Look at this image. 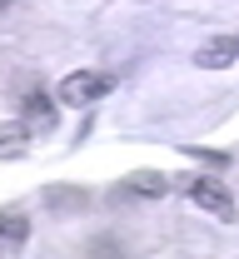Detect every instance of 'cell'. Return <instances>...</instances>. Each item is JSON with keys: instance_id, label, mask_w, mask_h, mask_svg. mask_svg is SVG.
I'll use <instances>...</instances> for the list:
<instances>
[{"instance_id": "9", "label": "cell", "mask_w": 239, "mask_h": 259, "mask_svg": "<svg viewBox=\"0 0 239 259\" xmlns=\"http://www.w3.org/2000/svg\"><path fill=\"white\" fill-rule=\"evenodd\" d=\"M184 155H189V160H200V164H214V169H224V164H229V155H224V150H200V145H184Z\"/></svg>"}, {"instance_id": "4", "label": "cell", "mask_w": 239, "mask_h": 259, "mask_svg": "<svg viewBox=\"0 0 239 259\" xmlns=\"http://www.w3.org/2000/svg\"><path fill=\"white\" fill-rule=\"evenodd\" d=\"M25 239H30L25 209H0V259H20Z\"/></svg>"}, {"instance_id": "6", "label": "cell", "mask_w": 239, "mask_h": 259, "mask_svg": "<svg viewBox=\"0 0 239 259\" xmlns=\"http://www.w3.org/2000/svg\"><path fill=\"white\" fill-rule=\"evenodd\" d=\"M234 60H239L234 35H214L209 45H200V50H195V65H200V70H229Z\"/></svg>"}, {"instance_id": "3", "label": "cell", "mask_w": 239, "mask_h": 259, "mask_svg": "<svg viewBox=\"0 0 239 259\" xmlns=\"http://www.w3.org/2000/svg\"><path fill=\"white\" fill-rule=\"evenodd\" d=\"M55 115H60V110H55V100L45 95V90H25V95H20V125L30 130H40V135H45V130H55Z\"/></svg>"}, {"instance_id": "2", "label": "cell", "mask_w": 239, "mask_h": 259, "mask_svg": "<svg viewBox=\"0 0 239 259\" xmlns=\"http://www.w3.org/2000/svg\"><path fill=\"white\" fill-rule=\"evenodd\" d=\"M184 194H189V199H195L200 209H209L214 220H224V225H234V220H239L234 194L224 190V185H219L214 175H189V180H184Z\"/></svg>"}, {"instance_id": "10", "label": "cell", "mask_w": 239, "mask_h": 259, "mask_svg": "<svg viewBox=\"0 0 239 259\" xmlns=\"http://www.w3.org/2000/svg\"><path fill=\"white\" fill-rule=\"evenodd\" d=\"M5 5H10V0H0V10H5Z\"/></svg>"}, {"instance_id": "11", "label": "cell", "mask_w": 239, "mask_h": 259, "mask_svg": "<svg viewBox=\"0 0 239 259\" xmlns=\"http://www.w3.org/2000/svg\"><path fill=\"white\" fill-rule=\"evenodd\" d=\"M234 45H239V35H234Z\"/></svg>"}, {"instance_id": "8", "label": "cell", "mask_w": 239, "mask_h": 259, "mask_svg": "<svg viewBox=\"0 0 239 259\" xmlns=\"http://www.w3.org/2000/svg\"><path fill=\"white\" fill-rule=\"evenodd\" d=\"M45 204H50V209H60V214L85 209V190H45Z\"/></svg>"}, {"instance_id": "7", "label": "cell", "mask_w": 239, "mask_h": 259, "mask_svg": "<svg viewBox=\"0 0 239 259\" xmlns=\"http://www.w3.org/2000/svg\"><path fill=\"white\" fill-rule=\"evenodd\" d=\"M30 150V130L20 120H0V160H20Z\"/></svg>"}, {"instance_id": "1", "label": "cell", "mask_w": 239, "mask_h": 259, "mask_svg": "<svg viewBox=\"0 0 239 259\" xmlns=\"http://www.w3.org/2000/svg\"><path fill=\"white\" fill-rule=\"evenodd\" d=\"M110 90H115V75H105V70H75V75L60 80V105L85 110V105H100Z\"/></svg>"}, {"instance_id": "5", "label": "cell", "mask_w": 239, "mask_h": 259, "mask_svg": "<svg viewBox=\"0 0 239 259\" xmlns=\"http://www.w3.org/2000/svg\"><path fill=\"white\" fill-rule=\"evenodd\" d=\"M170 194V180L160 175V169H135L120 190H115V199H165Z\"/></svg>"}]
</instances>
